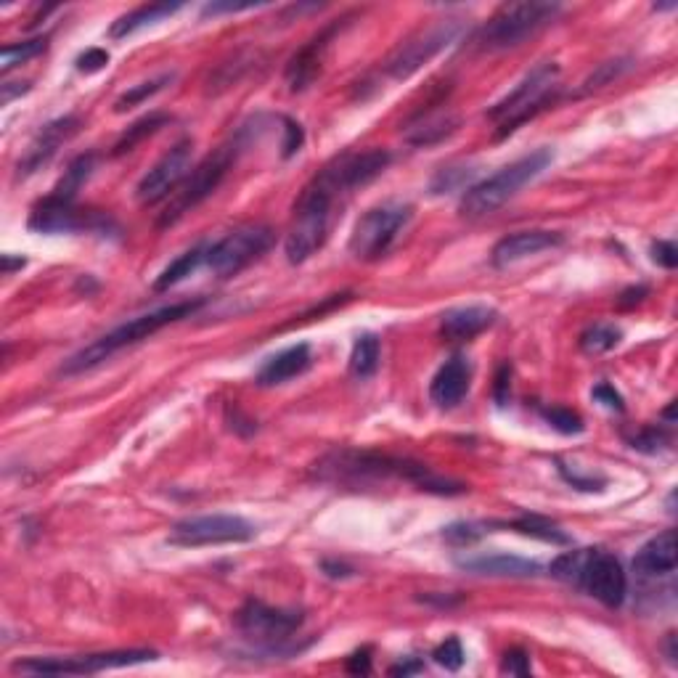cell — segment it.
<instances>
[{"instance_id":"cell-13","label":"cell","mask_w":678,"mask_h":678,"mask_svg":"<svg viewBox=\"0 0 678 678\" xmlns=\"http://www.w3.org/2000/svg\"><path fill=\"white\" fill-rule=\"evenodd\" d=\"M302 612L281 610V607H268V604L249 599L242 610L236 612V628L244 639L257 644V647L276 649L287 644L294 633L302 628Z\"/></svg>"},{"instance_id":"cell-9","label":"cell","mask_w":678,"mask_h":678,"mask_svg":"<svg viewBox=\"0 0 678 678\" xmlns=\"http://www.w3.org/2000/svg\"><path fill=\"white\" fill-rule=\"evenodd\" d=\"M464 32V19L459 16H445L432 22L427 30L414 32L411 38L403 40L395 51L387 56L385 72L392 80H408L416 75L424 64H430L437 53H443L445 48L456 43Z\"/></svg>"},{"instance_id":"cell-3","label":"cell","mask_w":678,"mask_h":678,"mask_svg":"<svg viewBox=\"0 0 678 678\" xmlns=\"http://www.w3.org/2000/svg\"><path fill=\"white\" fill-rule=\"evenodd\" d=\"M549 573L562 583L581 588L604 607H620L626 602L628 578L615 554L604 549H575L565 551L551 562Z\"/></svg>"},{"instance_id":"cell-28","label":"cell","mask_w":678,"mask_h":678,"mask_svg":"<svg viewBox=\"0 0 678 678\" xmlns=\"http://www.w3.org/2000/svg\"><path fill=\"white\" fill-rule=\"evenodd\" d=\"M207 249H210V244H196L189 252H183L181 257H175L173 263L159 273V279L154 281V289H157V292H165V289L181 284L183 279H189L199 265L207 263Z\"/></svg>"},{"instance_id":"cell-51","label":"cell","mask_w":678,"mask_h":678,"mask_svg":"<svg viewBox=\"0 0 678 678\" xmlns=\"http://www.w3.org/2000/svg\"><path fill=\"white\" fill-rule=\"evenodd\" d=\"M419 671H424V663H419L416 657H408V660H403V663L392 665L390 676H411V673H419Z\"/></svg>"},{"instance_id":"cell-52","label":"cell","mask_w":678,"mask_h":678,"mask_svg":"<svg viewBox=\"0 0 678 678\" xmlns=\"http://www.w3.org/2000/svg\"><path fill=\"white\" fill-rule=\"evenodd\" d=\"M324 573L329 575V578H350V575L355 573L353 567H347L345 562H324Z\"/></svg>"},{"instance_id":"cell-1","label":"cell","mask_w":678,"mask_h":678,"mask_svg":"<svg viewBox=\"0 0 678 678\" xmlns=\"http://www.w3.org/2000/svg\"><path fill=\"white\" fill-rule=\"evenodd\" d=\"M318 480L339 488H374L379 483L403 480L414 485L416 490L435 493V496H461L467 493V485L456 483L451 477L435 475L430 467L419 461L398 459L387 453L374 451H334L316 464Z\"/></svg>"},{"instance_id":"cell-11","label":"cell","mask_w":678,"mask_h":678,"mask_svg":"<svg viewBox=\"0 0 678 678\" xmlns=\"http://www.w3.org/2000/svg\"><path fill=\"white\" fill-rule=\"evenodd\" d=\"M157 657V652H151V649H122V652H101V655L85 657H30V660H16L11 671L35 673V676H83V673L109 671V668L151 663Z\"/></svg>"},{"instance_id":"cell-54","label":"cell","mask_w":678,"mask_h":678,"mask_svg":"<svg viewBox=\"0 0 678 678\" xmlns=\"http://www.w3.org/2000/svg\"><path fill=\"white\" fill-rule=\"evenodd\" d=\"M24 265H27V260H24V257H11V255H3V273H6V276H11V273H14V268H24Z\"/></svg>"},{"instance_id":"cell-7","label":"cell","mask_w":678,"mask_h":678,"mask_svg":"<svg viewBox=\"0 0 678 678\" xmlns=\"http://www.w3.org/2000/svg\"><path fill=\"white\" fill-rule=\"evenodd\" d=\"M562 6L559 3H509L501 6L496 14L490 16L488 24L477 32V48L480 51H509V48L522 46L525 40L535 38L543 27H549L559 16Z\"/></svg>"},{"instance_id":"cell-47","label":"cell","mask_w":678,"mask_h":678,"mask_svg":"<svg viewBox=\"0 0 678 678\" xmlns=\"http://www.w3.org/2000/svg\"><path fill=\"white\" fill-rule=\"evenodd\" d=\"M591 395H594V400H599L602 406L612 408V411H623V398H620V392L612 385H607V382L596 385Z\"/></svg>"},{"instance_id":"cell-19","label":"cell","mask_w":678,"mask_h":678,"mask_svg":"<svg viewBox=\"0 0 678 678\" xmlns=\"http://www.w3.org/2000/svg\"><path fill=\"white\" fill-rule=\"evenodd\" d=\"M562 242H565V236L557 234V231H517V234L504 236L493 247L490 260H493L496 268H509V265L522 263V260L538 255V252L559 247Z\"/></svg>"},{"instance_id":"cell-8","label":"cell","mask_w":678,"mask_h":678,"mask_svg":"<svg viewBox=\"0 0 678 678\" xmlns=\"http://www.w3.org/2000/svg\"><path fill=\"white\" fill-rule=\"evenodd\" d=\"M244 136H247V130H239L231 141H226L223 146L207 154V157L199 162L189 173V178L181 183V189L175 191V196L167 204V210L162 212V218H159V226H173L178 220L191 212L196 204H202L207 196H212L218 191V186L226 181L228 170L234 167L236 157H239V151L244 149Z\"/></svg>"},{"instance_id":"cell-6","label":"cell","mask_w":678,"mask_h":678,"mask_svg":"<svg viewBox=\"0 0 678 678\" xmlns=\"http://www.w3.org/2000/svg\"><path fill=\"white\" fill-rule=\"evenodd\" d=\"M559 88H562L559 85V67L554 61H546L541 67H535L533 72H528L525 80L488 112V117L496 125V138H506L520 125L533 120L535 114H541L546 106L554 104Z\"/></svg>"},{"instance_id":"cell-22","label":"cell","mask_w":678,"mask_h":678,"mask_svg":"<svg viewBox=\"0 0 678 678\" xmlns=\"http://www.w3.org/2000/svg\"><path fill=\"white\" fill-rule=\"evenodd\" d=\"M676 559V530H663L641 546L636 559H633V570L641 578H663V575H671L676 570Z\"/></svg>"},{"instance_id":"cell-42","label":"cell","mask_w":678,"mask_h":678,"mask_svg":"<svg viewBox=\"0 0 678 678\" xmlns=\"http://www.w3.org/2000/svg\"><path fill=\"white\" fill-rule=\"evenodd\" d=\"M284 144H281V157L289 159L294 157L297 151L302 149V144H305V130L300 128V122L289 120V117H284Z\"/></svg>"},{"instance_id":"cell-26","label":"cell","mask_w":678,"mask_h":678,"mask_svg":"<svg viewBox=\"0 0 678 678\" xmlns=\"http://www.w3.org/2000/svg\"><path fill=\"white\" fill-rule=\"evenodd\" d=\"M459 117L448 112H427L416 114L414 120L406 125V141L414 146H432L440 144L445 138L456 133Z\"/></svg>"},{"instance_id":"cell-5","label":"cell","mask_w":678,"mask_h":678,"mask_svg":"<svg viewBox=\"0 0 678 678\" xmlns=\"http://www.w3.org/2000/svg\"><path fill=\"white\" fill-rule=\"evenodd\" d=\"M551 162H554V151L538 149L533 154H528V157L512 162V165L501 167L498 173H493L490 178H485V181L475 183V186H469L464 191L459 212L464 218H485V215H493L512 196L520 194L522 186H528L530 181H535Z\"/></svg>"},{"instance_id":"cell-15","label":"cell","mask_w":678,"mask_h":678,"mask_svg":"<svg viewBox=\"0 0 678 678\" xmlns=\"http://www.w3.org/2000/svg\"><path fill=\"white\" fill-rule=\"evenodd\" d=\"M191 149H194L191 141H178L167 154H162L157 165L151 167L149 173L138 181V202L149 207V204H157L165 196H170V191L181 189V183L186 181V173L191 167Z\"/></svg>"},{"instance_id":"cell-17","label":"cell","mask_w":678,"mask_h":678,"mask_svg":"<svg viewBox=\"0 0 678 678\" xmlns=\"http://www.w3.org/2000/svg\"><path fill=\"white\" fill-rule=\"evenodd\" d=\"M390 151L387 149H369L361 154H345V157L334 159L332 165L324 167L326 178L334 183L339 194H350V191L369 186L374 178L385 173L390 165Z\"/></svg>"},{"instance_id":"cell-37","label":"cell","mask_w":678,"mask_h":678,"mask_svg":"<svg viewBox=\"0 0 678 678\" xmlns=\"http://www.w3.org/2000/svg\"><path fill=\"white\" fill-rule=\"evenodd\" d=\"M472 178L469 167H443L440 173L432 178V194H451L456 189H469L467 183Z\"/></svg>"},{"instance_id":"cell-30","label":"cell","mask_w":678,"mask_h":678,"mask_svg":"<svg viewBox=\"0 0 678 678\" xmlns=\"http://www.w3.org/2000/svg\"><path fill=\"white\" fill-rule=\"evenodd\" d=\"M379 355H382L379 339L374 334H363L353 345V353H350V374L355 379L374 377L379 369Z\"/></svg>"},{"instance_id":"cell-44","label":"cell","mask_w":678,"mask_h":678,"mask_svg":"<svg viewBox=\"0 0 678 678\" xmlns=\"http://www.w3.org/2000/svg\"><path fill=\"white\" fill-rule=\"evenodd\" d=\"M109 64V53L101 51V48H91V51H85L77 56V69L85 72V75H93L98 69H104Z\"/></svg>"},{"instance_id":"cell-48","label":"cell","mask_w":678,"mask_h":678,"mask_svg":"<svg viewBox=\"0 0 678 678\" xmlns=\"http://www.w3.org/2000/svg\"><path fill=\"white\" fill-rule=\"evenodd\" d=\"M347 673H353V676H369L371 673V649H358L353 655L347 657Z\"/></svg>"},{"instance_id":"cell-27","label":"cell","mask_w":678,"mask_h":678,"mask_svg":"<svg viewBox=\"0 0 678 678\" xmlns=\"http://www.w3.org/2000/svg\"><path fill=\"white\" fill-rule=\"evenodd\" d=\"M181 8L183 3H151V6L136 8V11L120 16V19L109 27V38L114 40L128 38V35L144 30L149 24H157L162 22V19H167V16H173L175 11H181Z\"/></svg>"},{"instance_id":"cell-46","label":"cell","mask_w":678,"mask_h":678,"mask_svg":"<svg viewBox=\"0 0 678 678\" xmlns=\"http://www.w3.org/2000/svg\"><path fill=\"white\" fill-rule=\"evenodd\" d=\"M265 3H207L202 8V16H220V14H242V11H252Z\"/></svg>"},{"instance_id":"cell-12","label":"cell","mask_w":678,"mask_h":678,"mask_svg":"<svg viewBox=\"0 0 678 678\" xmlns=\"http://www.w3.org/2000/svg\"><path fill=\"white\" fill-rule=\"evenodd\" d=\"M273 244V231L268 226H244L223 236L207 249V265L220 279H231L263 257Z\"/></svg>"},{"instance_id":"cell-32","label":"cell","mask_w":678,"mask_h":678,"mask_svg":"<svg viewBox=\"0 0 678 678\" xmlns=\"http://www.w3.org/2000/svg\"><path fill=\"white\" fill-rule=\"evenodd\" d=\"M506 528L517 530L522 535H530V538H538V541L554 543V546H567L570 543V535L562 533L557 525L541 520V517H520V520L509 522Z\"/></svg>"},{"instance_id":"cell-36","label":"cell","mask_w":678,"mask_h":678,"mask_svg":"<svg viewBox=\"0 0 678 678\" xmlns=\"http://www.w3.org/2000/svg\"><path fill=\"white\" fill-rule=\"evenodd\" d=\"M541 416L554 427V430L562 432V435H581V432L586 430V424H583L581 416L575 414V411H570V408L562 406L541 408Z\"/></svg>"},{"instance_id":"cell-34","label":"cell","mask_w":678,"mask_h":678,"mask_svg":"<svg viewBox=\"0 0 678 678\" xmlns=\"http://www.w3.org/2000/svg\"><path fill=\"white\" fill-rule=\"evenodd\" d=\"M173 80H175V75H159V77H154V80H149V83L133 85L130 91H125L120 98H117L114 112H128V109H133V106H141L144 101H149L151 96H157L159 91H165L167 85L173 83Z\"/></svg>"},{"instance_id":"cell-38","label":"cell","mask_w":678,"mask_h":678,"mask_svg":"<svg viewBox=\"0 0 678 678\" xmlns=\"http://www.w3.org/2000/svg\"><path fill=\"white\" fill-rule=\"evenodd\" d=\"M432 660H435L440 668H445V671H459L461 665H464L461 641L456 639V636H451V639H445L443 644H437L435 652H432Z\"/></svg>"},{"instance_id":"cell-29","label":"cell","mask_w":678,"mask_h":678,"mask_svg":"<svg viewBox=\"0 0 678 678\" xmlns=\"http://www.w3.org/2000/svg\"><path fill=\"white\" fill-rule=\"evenodd\" d=\"M93 170H96V154H80L77 159H72V165L67 167L64 178L56 183L51 196L61 199V202H75L77 191L83 189L85 181L93 175Z\"/></svg>"},{"instance_id":"cell-4","label":"cell","mask_w":678,"mask_h":678,"mask_svg":"<svg viewBox=\"0 0 678 678\" xmlns=\"http://www.w3.org/2000/svg\"><path fill=\"white\" fill-rule=\"evenodd\" d=\"M339 191L334 189L332 181L324 173H318L313 181L305 186L297 204H294V220L287 234V260L292 265H300L316 255L324 247L332 231L334 220V202Z\"/></svg>"},{"instance_id":"cell-25","label":"cell","mask_w":678,"mask_h":678,"mask_svg":"<svg viewBox=\"0 0 678 678\" xmlns=\"http://www.w3.org/2000/svg\"><path fill=\"white\" fill-rule=\"evenodd\" d=\"M310 347L305 342L300 345H292L287 350H281L279 355H273L265 361V366L257 371V385L260 387H276L284 385L289 379L300 377L310 369Z\"/></svg>"},{"instance_id":"cell-14","label":"cell","mask_w":678,"mask_h":678,"mask_svg":"<svg viewBox=\"0 0 678 678\" xmlns=\"http://www.w3.org/2000/svg\"><path fill=\"white\" fill-rule=\"evenodd\" d=\"M255 538V528L236 514H204L181 520L170 530L167 541L173 546H218V543H247Z\"/></svg>"},{"instance_id":"cell-41","label":"cell","mask_w":678,"mask_h":678,"mask_svg":"<svg viewBox=\"0 0 678 678\" xmlns=\"http://www.w3.org/2000/svg\"><path fill=\"white\" fill-rule=\"evenodd\" d=\"M628 443L641 453H657L668 445V435L657 427H647V430H639L633 437H628Z\"/></svg>"},{"instance_id":"cell-39","label":"cell","mask_w":678,"mask_h":678,"mask_svg":"<svg viewBox=\"0 0 678 678\" xmlns=\"http://www.w3.org/2000/svg\"><path fill=\"white\" fill-rule=\"evenodd\" d=\"M626 69H631V61L628 59H615V61H607V64H599V69H596L594 75L588 77L586 83H583V91H596V88H602V85L612 83V80H618Z\"/></svg>"},{"instance_id":"cell-23","label":"cell","mask_w":678,"mask_h":678,"mask_svg":"<svg viewBox=\"0 0 678 678\" xmlns=\"http://www.w3.org/2000/svg\"><path fill=\"white\" fill-rule=\"evenodd\" d=\"M456 565L461 570L475 575H496V578H533L541 575L543 567L538 562L509 554H475V557H459Z\"/></svg>"},{"instance_id":"cell-18","label":"cell","mask_w":678,"mask_h":678,"mask_svg":"<svg viewBox=\"0 0 678 678\" xmlns=\"http://www.w3.org/2000/svg\"><path fill=\"white\" fill-rule=\"evenodd\" d=\"M77 128H80V120L72 117V114L43 125V128L38 130V136L32 138L30 149L24 151V157L19 159V165H16V178H30V175L38 173L40 167H46L48 162L56 157V151L67 144L69 138L75 136Z\"/></svg>"},{"instance_id":"cell-21","label":"cell","mask_w":678,"mask_h":678,"mask_svg":"<svg viewBox=\"0 0 678 678\" xmlns=\"http://www.w3.org/2000/svg\"><path fill=\"white\" fill-rule=\"evenodd\" d=\"M472 379V366L464 355H453L451 361H445L430 382V398L435 406L453 408L459 406L469 390Z\"/></svg>"},{"instance_id":"cell-45","label":"cell","mask_w":678,"mask_h":678,"mask_svg":"<svg viewBox=\"0 0 678 678\" xmlns=\"http://www.w3.org/2000/svg\"><path fill=\"white\" fill-rule=\"evenodd\" d=\"M652 260L668 268V271H673L678 265V247L673 242H655L652 244Z\"/></svg>"},{"instance_id":"cell-33","label":"cell","mask_w":678,"mask_h":678,"mask_svg":"<svg viewBox=\"0 0 678 678\" xmlns=\"http://www.w3.org/2000/svg\"><path fill=\"white\" fill-rule=\"evenodd\" d=\"M620 337H623V332L615 324H594L581 334V350L588 355L610 353L612 347L620 342Z\"/></svg>"},{"instance_id":"cell-20","label":"cell","mask_w":678,"mask_h":678,"mask_svg":"<svg viewBox=\"0 0 678 678\" xmlns=\"http://www.w3.org/2000/svg\"><path fill=\"white\" fill-rule=\"evenodd\" d=\"M337 27H339V24L326 27L321 35H316V38L310 40L308 46L300 48V51L294 53L292 61H289V67H287L289 91L300 93V91H305V88H310V85H313V80H316L318 72H321V67H324V56H326V51H329V43H332Z\"/></svg>"},{"instance_id":"cell-16","label":"cell","mask_w":678,"mask_h":678,"mask_svg":"<svg viewBox=\"0 0 678 678\" xmlns=\"http://www.w3.org/2000/svg\"><path fill=\"white\" fill-rule=\"evenodd\" d=\"M109 220L91 210H80L75 202H61L48 194L43 202L32 210L30 228L38 234H77V231H93L104 228Z\"/></svg>"},{"instance_id":"cell-2","label":"cell","mask_w":678,"mask_h":678,"mask_svg":"<svg viewBox=\"0 0 678 678\" xmlns=\"http://www.w3.org/2000/svg\"><path fill=\"white\" fill-rule=\"evenodd\" d=\"M202 305L204 300H186L151 310V313H144V316L138 318H130L128 324H122L117 326V329H112V332H106L104 337H98L96 342H91V345L83 347V350H77L72 358H67L64 366H61V374L72 377V374H83V371L96 369V366L109 361L114 353H120L125 347L144 342L151 334H157L159 329H165V326L175 324V321H181V318L194 316Z\"/></svg>"},{"instance_id":"cell-35","label":"cell","mask_w":678,"mask_h":678,"mask_svg":"<svg viewBox=\"0 0 678 678\" xmlns=\"http://www.w3.org/2000/svg\"><path fill=\"white\" fill-rule=\"evenodd\" d=\"M46 48H48L46 38L27 40V43H19V46H6L0 51V69H3V72H11V69L19 67V64H27L30 59L40 56Z\"/></svg>"},{"instance_id":"cell-50","label":"cell","mask_w":678,"mask_h":678,"mask_svg":"<svg viewBox=\"0 0 678 678\" xmlns=\"http://www.w3.org/2000/svg\"><path fill=\"white\" fill-rule=\"evenodd\" d=\"M559 472H562V477H565L567 483L573 485V488L588 490V493H594V490H602V485H604V480H594V477L575 475V472H570L565 464H559Z\"/></svg>"},{"instance_id":"cell-10","label":"cell","mask_w":678,"mask_h":678,"mask_svg":"<svg viewBox=\"0 0 678 678\" xmlns=\"http://www.w3.org/2000/svg\"><path fill=\"white\" fill-rule=\"evenodd\" d=\"M411 218H414V207L403 202H385L363 212V218H358L353 236H350V252L355 260L371 263V260L387 255V249L395 244Z\"/></svg>"},{"instance_id":"cell-24","label":"cell","mask_w":678,"mask_h":678,"mask_svg":"<svg viewBox=\"0 0 678 678\" xmlns=\"http://www.w3.org/2000/svg\"><path fill=\"white\" fill-rule=\"evenodd\" d=\"M496 321V310L485 305H467V308L448 310L440 321V334L451 342H467L483 334Z\"/></svg>"},{"instance_id":"cell-40","label":"cell","mask_w":678,"mask_h":678,"mask_svg":"<svg viewBox=\"0 0 678 678\" xmlns=\"http://www.w3.org/2000/svg\"><path fill=\"white\" fill-rule=\"evenodd\" d=\"M488 530H483V525H475V522H453L443 530V538L453 546H472L477 543Z\"/></svg>"},{"instance_id":"cell-43","label":"cell","mask_w":678,"mask_h":678,"mask_svg":"<svg viewBox=\"0 0 678 678\" xmlns=\"http://www.w3.org/2000/svg\"><path fill=\"white\" fill-rule=\"evenodd\" d=\"M501 673H509V676H530V655L525 649H509L504 655V663H501Z\"/></svg>"},{"instance_id":"cell-49","label":"cell","mask_w":678,"mask_h":678,"mask_svg":"<svg viewBox=\"0 0 678 678\" xmlns=\"http://www.w3.org/2000/svg\"><path fill=\"white\" fill-rule=\"evenodd\" d=\"M509 387H512V366L504 363L496 374V387H493V395H496L498 406H506V400H509Z\"/></svg>"},{"instance_id":"cell-53","label":"cell","mask_w":678,"mask_h":678,"mask_svg":"<svg viewBox=\"0 0 678 678\" xmlns=\"http://www.w3.org/2000/svg\"><path fill=\"white\" fill-rule=\"evenodd\" d=\"M16 83H3L0 85V98H3V104H11L14 96H22V93L30 91V83H24L22 88H14Z\"/></svg>"},{"instance_id":"cell-31","label":"cell","mask_w":678,"mask_h":678,"mask_svg":"<svg viewBox=\"0 0 678 678\" xmlns=\"http://www.w3.org/2000/svg\"><path fill=\"white\" fill-rule=\"evenodd\" d=\"M170 120L167 114H149V117H144V120L133 122L125 133H122V138L114 144V157H120V154H128V151L136 149L144 138L154 136L165 122Z\"/></svg>"}]
</instances>
